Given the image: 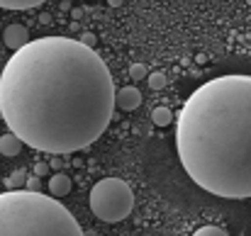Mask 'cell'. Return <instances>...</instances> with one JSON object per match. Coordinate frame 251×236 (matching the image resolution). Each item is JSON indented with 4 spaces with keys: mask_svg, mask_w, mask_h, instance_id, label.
Instances as JSON below:
<instances>
[{
    "mask_svg": "<svg viewBox=\"0 0 251 236\" xmlns=\"http://www.w3.org/2000/svg\"><path fill=\"white\" fill-rule=\"evenodd\" d=\"M0 236H85L76 217L51 195L0 192Z\"/></svg>",
    "mask_w": 251,
    "mask_h": 236,
    "instance_id": "obj_3",
    "label": "cell"
},
{
    "mask_svg": "<svg viewBox=\"0 0 251 236\" xmlns=\"http://www.w3.org/2000/svg\"><path fill=\"white\" fill-rule=\"evenodd\" d=\"M49 173V165L47 163H37L34 165V175H47Z\"/></svg>",
    "mask_w": 251,
    "mask_h": 236,
    "instance_id": "obj_17",
    "label": "cell"
},
{
    "mask_svg": "<svg viewBox=\"0 0 251 236\" xmlns=\"http://www.w3.org/2000/svg\"><path fill=\"white\" fill-rule=\"evenodd\" d=\"M71 188H74V183H71V178L66 173H54L49 178V192H51V197H66L71 192Z\"/></svg>",
    "mask_w": 251,
    "mask_h": 236,
    "instance_id": "obj_7",
    "label": "cell"
},
{
    "mask_svg": "<svg viewBox=\"0 0 251 236\" xmlns=\"http://www.w3.org/2000/svg\"><path fill=\"white\" fill-rule=\"evenodd\" d=\"M42 2H47V0H0V7L2 10H32Z\"/></svg>",
    "mask_w": 251,
    "mask_h": 236,
    "instance_id": "obj_9",
    "label": "cell"
},
{
    "mask_svg": "<svg viewBox=\"0 0 251 236\" xmlns=\"http://www.w3.org/2000/svg\"><path fill=\"white\" fill-rule=\"evenodd\" d=\"M25 190L39 192V190H42V180H39V175H27V178H25Z\"/></svg>",
    "mask_w": 251,
    "mask_h": 236,
    "instance_id": "obj_15",
    "label": "cell"
},
{
    "mask_svg": "<svg viewBox=\"0 0 251 236\" xmlns=\"http://www.w3.org/2000/svg\"><path fill=\"white\" fill-rule=\"evenodd\" d=\"M151 122H154L156 127H168V124L173 122V112H171L168 107H154V112H151Z\"/></svg>",
    "mask_w": 251,
    "mask_h": 236,
    "instance_id": "obj_10",
    "label": "cell"
},
{
    "mask_svg": "<svg viewBox=\"0 0 251 236\" xmlns=\"http://www.w3.org/2000/svg\"><path fill=\"white\" fill-rule=\"evenodd\" d=\"M20 151H22V142H20L12 132H7V134L0 137V154H2V156L12 158V156H17Z\"/></svg>",
    "mask_w": 251,
    "mask_h": 236,
    "instance_id": "obj_8",
    "label": "cell"
},
{
    "mask_svg": "<svg viewBox=\"0 0 251 236\" xmlns=\"http://www.w3.org/2000/svg\"><path fill=\"white\" fill-rule=\"evenodd\" d=\"M142 105V93L134 88V85H127V88H120L115 90V110H122V112H132Z\"/></svg>",
    "mask_w": 251,
    "mask_h": 236,
    "instance_id": "obj_5",
    "label": "cell"
},
{
    "mask_svg": "<svg viewBox=\"0 0 251 236\" xmlns=\"http://www.w3.org/2000/svg\"><path fill=\"white\" fill-rule=\"evenodd\" d=\"M71 15H74V20H81V17H83V10L76 7V10H71Z\"/></svg>",
    "mask_w": 251,
    "mask_h": 236,
    "instance_id": "obj_19",
    "label": "cell"
},
{
    "mask_svg": "<svg viewBox=\"0 0 251 236\" xmlns=\"http://www.w3.org/2000/svg\"><path fill=\"white\" fill-rule=\"evenodd\" d=\"M25 178H27V173H25V170H12V173H10V178H5L7 190H20V188H25Z\"/></svg>",
    "mask_w": 251,
    "mask_h": 236,
    "instance_id": "obj_12",
    "label": "cell"
},
{
    "mask_svg": "<svg viewBox=\"0 0 251 236\" xmlns=\"http://www.w3.org/2000/svg\"><path fill=\"white\" fill-rule=\"evenodd\" d=\"M147 76H149V71H147L144 64H132L129 66V78L132 80H144Z\"/></svg>",
    "mask_w": 251,
    "mask_h": 236,
    "instance_id": "obj_14",
    "label": "cell"
},
{
    "mask_svg": "<svg viewBox=\"0 0 251 236\" xmlns=\"http://www.w3.org/2000/svg\"><path fill=\"white\" fill-rule=\"evenodd\" d=\"M122 2H125V0H107V5H110V7H120Z\"/></svg>",
    "mask_w": 251,
    "mask_h": 236,
    "instance_id": "obj_20",
    "label": "cell"
},
{
    "mask_svg": "<svg viewBox=\"0 0 251 236\" xmlns=\"http://www.w3.org/2000/svg\"><path fill=\"white\" fill-rule=\"evenodd\" d=\"M2 42H5L7 49L17 51L20 47H25L29 42V29L25 24H7L5 32H2Z\"/></svg>",
    "mask_w": 251,
    "mask_h": 236,
    "instance_id": "obj_6",
    "label": "cell"
},
{
    "mask_svg": "<svg viewBox=\"0 0 251 236\" xmlns=\"http://www.w3.org/2000/svg\"><path fill=\"white\" fill-rule=\"evenodd\" d=\"M112 115L115 83L105 61L71 37L27 42L0 73V119L37 151H83L105 134Z\"/></svg>",
    "mask_w": 251,
    "mask_h": 236,
    "instance_id": "obj_1",
    "label": "cell"
},
{
    "mask_svg": "<svg viewBox=\"0 0 251 236\" xmlns=\"http://www.w3.org/2000/svg\"><path fill=\"white\" fill-rule=\"evenodd\" d=\"M178 158L188 178L215 197H251V76H220L180 107Z\"/></svg>",
    "mask_w": 251,
    "mask_h": 236,
    "instance_id": "obj_2",
    "label": "cell"
},
{
    "mask_svg": "<svg viewBox=\"0 0 251 236\" xmlns=\"http://www.w3.org/2000/svg\"><path fill=\"white\" fill-rule=\"evenodd\" d=\"M88 205L100 222L117 224L134 210V192L122 178H102L93 185Z\"/></svg>",
    "mask_w": 251,
    "mask_h": 236,
    "instance_id": "obj_4",
    "label": "cell"
},
{
    "mask_svg": "<svg viewBox=\"0 0 251 236\" xmlns=\"http://www.w3.org/2000/svg\"><path fill=\"white\" fill-rule=\"evenodd\" d=\"M193 236H227V232H225L222 227H212V224H207V227H200Z\"/></svg>",
    "mask_w": 251,
    "mask_h": 236,
    "instance_id": "obj_13",
    "label": "cell"
},
{
    "mask_svg": "<svg viewBox=\"0 0 251 236\" xmlns=\"http://www.w3.org/2000/svg\"><path fill=\"white\" fill-rule=\"evenodd\" d=\"M78 42H81V44H85V47H93V44H95L98 39H95V34H93V32H83Z\"/></svg>",
    "mask_w": 251,
    "mask_h": 236,
    "instance_id": "obj_16",
    "label": "cell"
},
{
    "mask_svg": "<svg viewBox=\"0 0 251 236\" xmlns=\"http://www.w3.org/2000/svg\"><path fill=\"white\" fill-rule=\"evenodd\" d=\"M39 22H42V24H49V22H51V15H49V12H42V15H39Z\"/></svg>",
    "mask_w": 251,
    "mask_h": 236,
    "instance_id": "obj_18",
    "label": "cell"
},
{
    "mask_svg": "<svg viewBox=\"0 0 251 236\" xmlns=\"http://www.w3.org/2000/svg\"><path fill=\"white\" fill-rule=\"evenodd\" d=\"M147 85H149V90H164L168 85V78H166V73H161V71H156V73H149L147 76Z\"/></svg>",
    "mask_w": 251,
    "mask_h": 236,
    "instance_id": "obj_11",
    "label": "cell"
}]
</instances>
